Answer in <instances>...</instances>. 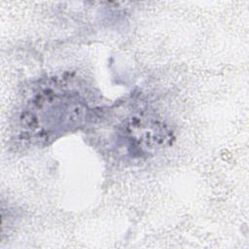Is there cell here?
<instances>
[{"instance_id": "1", "label": "cell", "mask_w": 249, "mask_h": 249, "mask_svg": "<svg viewBox=\"0 0 249 249\" xmlns=\"http://www.w3.org/2000/svg\"><path fill=\"white\" fill-rule=\"evenodd\" d=\"M87 110L86 102L76 92L49 87L28 101L21 115V125L25 132L48 139L81 124Z\"/></svg>"}, {"instance_id": "2", "label": "cell", "mask_w": 249, "mask_h": 249, "mask_svg": "<svg viewBox=\"0 0 249 249\" xmlns=\"http://www.w3.org/2000/svg\"><path fill=\"white\" fill-rule=\"evenodd\" d=\"M117 140L128 155L142 157L166 145L170 140V131L156 120L132 116L120 125Z\"/></svg>"}]
</instances>
